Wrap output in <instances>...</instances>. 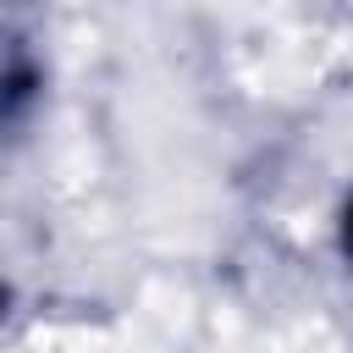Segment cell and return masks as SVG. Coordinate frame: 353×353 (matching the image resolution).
I'll return each instance as SVG.
<instances>
[{
	"instance_id": "1",
	"label": "cell",
	"mask_w": 353,
	"mask_h": 353,
	"mask_svg": "<svg viewBox=\"0 0 353 353\" xmlns=\"http://www.w3.org/2000/svg\"><path fill=\"white\" fill-rule=\"evenodd\" d=\"M0 39H6V50H0V127H6V143H22L33 127V110L44 105L50 66L17 22H6Z\"/></svg>"
},
{
	"instance_id": "2",
	"label": "cell",
	"mask_w": 353,
	"mask_h": 353,
	"mask_svg": "<svg viewBox=\"0 0 353 353\" xmlns=\"http://www.w3.org/2000/svg\"><path fill=\"white\" fill-rule=\"evenodd\" d=\"M331 237H336V259L353 270V182L342 188L336 199V215H331Z\"/></svg>"
}]
</instances>
